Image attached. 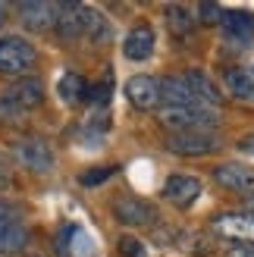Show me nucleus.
<instances>
[{"mask_svg":"<svg viewBox=\"0 0 254 257\" xmlns=\"http://www.w3.org/2000/svg\"><path fill=\"white\" fill-rule=\"evenodd\" d=\"M157 116L170 132H217L220 125V110L213 107H163Z\"/></svg>","mask_w":254,"mask_h":257,"instance_id":"1","label":"nucleus"},{"mask_svg":"<svg viewBox=\"0 0 254 257\" xmlns=\"http://www.w3.org/2000/svg\"><path fill=\"white\" fill-rule=\"evenodd\" d=\"M38 63V50L19 35H4L0 38V75L10 79H25Z\"/></svg>","mask_w":254,"mask_h":257,"instance_id":"2","label":"nucleus"},{"mask_svg":"<svg viewBox=\"0 0 254 257\" xmlns=\"http://www.w3.org/2000/svg\"><path fill=\"white\" fill-rule=\"evenodd\" d=\"M13 154H16V160L25 166V170L32 173H50L57 166V157H54V148L47 145V138L41 135H25L19 138L16 145H13Z\"/></svg>","mask_w":254,"mask_h":257,"instance_id":"3","label":"nucleus"},{"mask_svg":"<svg viewBox=\"0 0 254 257\" xmlns=\"http://www.w3.org/2000/svg\"><path fill=\"white\" fill-rule=\"evenodd\" d=\"M163 145L176 157H204V154H213L220 148V135L217 132H170Z\"/></svg>","mask_w":254,"mask_h":257,"instance_id":"4","label":"nucleus"},{"mask_svg":"<svg viewBox=\"0 0 254 257\" xmlns=\"http://www.w3.org/2000/svg\"><path fill=\"white\" fill-rule=\"evenodd\" d=\"M201 195H204V182L192 173H173V176H167V182H163V198L179 210H188Z\"/></svg>","mask_w":254,"mask_h":257,"instance_id":"5","label":"nucleus"},{"mask_svg":"<svg viewBox=\"0 0 254 257\" xmlns=\"http://www.w3.org/2000/svg\"><path fill=\"white\" fill-rule=\"evenodd\" d=\"M113 216L122 223V226H154L160 220L157 207L145 198H135V195H125L113 201Z\"/></svg>","mask_w":254,"mask_h":257,"instance_id":"6","label":"nucleus"},{"mask_svg":"<svg viewBox=\"0 0 254 257\" xmlns=\"http://www.w3.org/2000/svg\"><path fill=\"white\" fill-rule=\"evenodd\" d=\"M85 10L88 4H57L54 29L60 35V41H82L85 38Z\"/></svg>","mask_w":254,"mask_h":257,"instance_id":"7","label":"nucleus"},{"mask_svg":"<svg viewBox=\"0 0 254 257\" xmlns=\"http://www.w3.org/2000/svg\"><path fill=\"white\" fill-rule=\"evenodd\" d=\"M125 97L135 110H157L160 107V79L154 75H132L125 82Z\"/></svg>","mask_w":254,"mask_h":257,"instance_id":"8","label":"nucleus"},{"mask_svg":"<svg viewBox=\"0 0 254 257\" xmlns=\"http://www.w3.org/2000/svg\"><path fill=\"white\" fill-rule=\"evenodd\" d=\"M217 185L235 191V195H254V166L245 163H220L213 170Z\"/></svg>","mask_w":254,"mask_h":257,"instance_id":"9","label":"nucleus"},{"mask_svg":"<svg viewBox=\"0 0 254 257\" xmlns=\"http://www.w3.org/2000/svg\"><path fill=\"white\" fill-rule=\"evenodd\" d=\"M213 229H217V235L229 238L232 245H254V220L248 213H220L217 220H213Z\"/></svg>","mask_w":254,"mask_h":257,"instance_id":"10","label":"nucleus"},{"mask_svg":"<svg viewBox=\"0 0 254 257\" xmlns=\"http://www.w3.org/2000/svg\"><path fill=\"white\" fill-rule=\"evenodd\" d=\"M19 22L29 32H50L57 22V4H41V0H25L16 7Z\"/></svg>","mask_w":254,"mask_h":257,"instance_id":"11","label":"nucleus"},{"mask_svg":"<svg viewBox=\"0 0 254 257\" xmlns=\"http://www.w3.org/2000/svg\"><path fill=\"white\" fill-rule=\"evenodd\" d=\"M4 94H7L22 113H29V110H35V107L44 104V82L35 79V75H25V79H16V82H13Z\"/></svg>","mask_w":254,"mask_h":257,"instance_id":"12","label":"nucleus"},{"mask_svg":"<svg viewBox=\"0 0 254 257\" xmlns=\"http://www.w3.org/2000/svg\"><path fill=\"white\" fill-rule=\"evenodd\" d=\"M182 79L188 85V91L195 94V100L201 107H217L220 100H223V91H220V85L210 79V75L204 69H185L182 72Z\"/></svg>","mask_w":254,"mask_h":257,"instance_id":"13","label":"nucleus"},{"mask_svg":"<svg viewBox=\"0 0 254 257\" xmlns=\"http://www.w3.org/2000/svg\"><path fill=\"white\" fill-rule=\"evenodd\" d=\"M154 44H157L154 29H151L148 22H142V25H135V29L125 35V41H122V54H125V60L142 63V60H148L151 54H154Z\"/></svg>","mask_w":254,"mask_h":257,"instance_id":"14","label":"nucleus"},{"mask_svg":"<svg viewBox=\"0 0 254 257\" xmlns=\"http://www.w3.org/2000/svg\"><path fill=\"white\" fill-rule=\"evenodd\" d=\"M220 29L226 32V38H232V41H238V44H248V41H254V13H248V10L223 13Z\"/></svg>","mask_w":254,"mask_h":257,"instance_id":"15","label":"nucleus"},{"mask_svg":"<svg viewBox=\"0 0 254 257\" xmlns=\"http://www.w3.org/2000/svg\"><path fill=\"white\" fill-rule=\"evenodd\" d=\"M160 104L163 107H201L195 100V94L188 91L182 75H167V79H160Z\"/></svg>","mask_w":254,"mask_h":257,"instance_id":"16","label":"nucleus"},{"mask_svg":"<svg viewBox=\"0 0 254 257\" xmlns=\"http://www.w3.org/2000/svg\"><path fill=\"white\" fill-rule=\"evenodd\" d=\"M60 251L69 257H94V238L82 226H66L60 232Z\"/></svg>","mask_w":254,"mask_h":257,"instance_id":"17","label":"nucleus"},{"mask_svg":"<svg viewBox=\"0 0 254 257\" xmlns=\"http://www.w3.org/2000/svg\"><path fill=\"white\" fill-rule=\"evenodd\" d=\"M223 85L226 91L238 100H254V72L245 66H229L223 72Z\"/></svg>","mask_w":254,"mask_h":257,"instance_id":"18","label":"nucleus"},{"mask_svg":"<svg viewBox=\"0 0 254 257\" xmlns=\"http://www.w3.org/2000/svg\"><path fill=\"white\" fill-rule=\"evenodd\" d=\"M25 245H29V229H25L19 220L0 223V254H4V257H10V254H22Z\"/></svg>","mask_w":254,"mask_h":257,"instance_id":"19","label":"nucleus"},{"mask_svg":"<svg viewBox=\"0 0 254 257\" xmlns=\"http://www.w3.org/2000/svg\"><path fill=\"white\" fill-rule=\"evenodd\" d=\"M163 16H167V25H170V32L176 38H188V35L195 32V25H198L195 13L188 10L185 4H170L167 10H163Z\"/></svg>","mask_w":254,"mask_h":257,"instance_id":"20","label":"nucleus"},{"mask_svg":"<svg viewBox=\"0 0 254 257\" xmlns=\"http://www.w3.org/2000/svg\"><path fill=\"white\" fill-rule=\"evenodd\" d=\"M57 94L63 104H82V100L88 97V82L82 79L79 72H63L60 75V82H57Z\"/></svg>","mask_w":254,"mask_h":257,"instance_id":"21","label":"nucleus"},{"mask_svg":"<svg viewBox=\"0 0 254 257\" xmlns=\"http://www.w3.org/2000/svg\"><path fill=\"white\" fill-rule=\"evenodd\" d=\"M85 38H88L91 44H104V41H110V22H107L104 13L94 10V7L85 10Z\"/></svg>","mask_w":254,"mask_h":257,"instance_id":"22","label":"nucleus"},{"mask_svg":"<svg viewBox=\"0 0 254 257\" xmlns=\"http://www.w3.org/2000/svg\"><path fill=\"white\" fill-rule=\"evenodd\" d=\"M195 19H198L201 25H217V22L223 19V7H220V4H213V0H204V4H198Z\"/></svg>","mask_w":254,"mask_h":257,"instance_id":"23","label":"nucleus"},{"mask_svg":"<svg viewBox=\"0 0 254 257\" xmlns=\"http://www.w3.org/2000/svg\"><path fill=\"white\" fill-rule=\"evenodd\" d=\"M116 245H119V254H122V257H145V254H148L145 245H142L138 238H132V235H122Z\"/></svg>","mask_w":254,"mask_h":257,"instance_id":"24","label":"nucleus"},{"mask_svg":"<svg viewBox=\"0 0 254 257\" xmlns=\"http://www.w3.org/2000/svg\"><path fill=\"white\" fill-rule=\"evenodd\" d=\"M19 116H22V110L13 104L4 91H0V122H13V119H19Z\"/></svg>","mask_w":254,"mask_h":257,"instance_id":"25","label":"nucleus"},{"mask_svg":"<svg viewBox=\"0 0 254 257\" xmlns=\"http://www.w3.org/2000/svg\"><path fill=\"white\" fill-rule=\"evenodd\" d=\"M110 176H113V166H94L91 173L82 176V185H100V182H107Z\"/></svg>","mask_w":254,"mask_h":257,"instance_id":"26","label":"nucleus"},{"mask_svg":"<svg viewBox=\"0 0 254 257\" xmlns=\"http://www.w3.org/2000/svg\"><path fill=\"white\" fill-rule=\"evenodd\" d=\"M13 220H19L16 204H10L7 198H0V223H13Z\"/></svg>","mask_w":254,"mask_h":257,"instance_id":"27","label":"nucleus"},{"mask_svg":"<svg viewBox=\"0 0 254 257\" xmlns=\"http://www.w3.org/2000/svg\"><path fill=\"white\" fill-rule=\"evenodd\" d=\"M223 257H254V245H248V241H242V245H229Z\"/></svg>","mask_w":254,"mask_h":257,"instance_id":"28","label":"nucleus"},{"mask_svg":"<svg viewBox=\"0 0 254 257\" xmlns=\"http://www.w3.org/2000/svg\"><path fill=\"white\" fill-rule=\"evenodd\" d=\"M10 185H13V170H10L7 157L0 154V188H10Z\"/></svg>","mask_w":254,"mask_h":257,"instance_id":"29","label":"nucleus"},{"mask_svg":"<svg viewBox=\"0 0 254 257\" xmlns=\"http://www.w3.org/2000/svg\"><path fill=\"white\" fill-rule=\"evenodd\" d=\"M242 154H251L254 157V135H245V138H238V145H235Z\"/></svg>","mask_w":254,"mask_h":257,"instance_id":"30","label":"nucleus"},{"mask_svg":"<svg viewBox=\"0 0 254 257\" xmlns=\"http://www.w3.org/2000/svg\"><path fill=\"white\" fill-rule=\"evenodd\" d=\"M245 213H248L251 220H254V198H248V201H245Z\"/></svg>","mask_w":254,"mask_h":257,"instance_id":"31","label":"nucleus"},{"mask_svg":"<svg viewBox=\"0 0 254 257\" xmlns=\"http://www.w3.org/2000/svg\"><path fill=\"white\" fill-rule=\"evenodd\" d=\"M4 16H7V10H4V7H0V25H4Z\"/></svg>","mask_w":254,"mask_h":257,"instance_id":"32","label":"nucleus"},{"mask_svg":"<svg viewBox=\"0 0 254 257\" xmlns=\"http://www.w3.org/2000/svg\"><path fill=\"white\" fill-rule=\"evenodd\" d=\"M32 257H47V254H32Z\"/></svg>","mask_w":254,"mask_h":257,"instance_id":"33","label":"nucleus"}]
</instances>
